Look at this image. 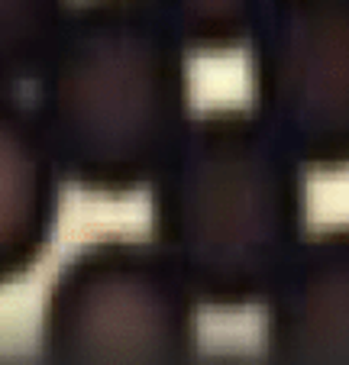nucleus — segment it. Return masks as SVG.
<instances>
[{
    "label": "nucleus",
    "mask_w": 349,
    "mask_h": 365,
    "mask_svg": "<svg viewBox=\"0 0 349 365\" xmlns=\"http://www.w3.org/2000/svg\"><path fill=\"white\" fill-rule=\"evenodd\" d=\"M265 307V365H349V230L308 236Z\"/></svg>",
    "instance_id": "obj_5"
},
{
    "label": "nucleus",
    "mask_w": 349,
    "mask_h": 365,
    "mask_svg": "<svg viewBox=\"0 0 349 365\" xmlns=\"http://www.w3.org/2000/svg\"><path fill=\"white\" fill-rule=\"evenodd\" d=\"M152 14L185 42L191 56H226L246 48L272 0H146Z\"/></svg>",
    "instance_id": "obj_7"
},
{
    "label": "nucleus",
    "mask_w": 349,
    "mask_h": 365,
    "mask_svg": "<svg viewBox=\"0 0 349 365\" xmlns=\"http://www.w3.org/2000/svg\"><path fill=\"white\" fill-rule=\"evenodd\" d=\"M75 0H0V91L29 84Z\"/></svg>",
    "instance_id": "obj_8"
},
{
    "label": "nucleus",
    "mask_w": 349,
    "mask_h": 365,
    "mask_svg": "<svg viewBox=\"0 0 349 365\" xmlns=\"http://www.w3.org/2000/svg\"><path fill=\"white\" fill-rule=\"evenodd\" d=\"M191 52L146 0H75L33 84V113L65 185L149 191L185 136Z\"/></svg>",
    "instance_id": "obj_1"
},
{
    "label": "nucleus",
    "mask_w": 349,
    "mask_h": 365,
    "mask_svg": "<svg viewBox=\"0 0 349 365\" xmlns=\"http://www.w3.org/2000/svg\"><path fill=\"white\" fill-rule=\"evenodd\" d=\"M0 365H46L39 356H33V359H7V362H0Z\"/></svg>",
    "instance_id": "obj_10"
},
{
    "label": "nucleus",
    "mask_w": 349,
    "mask_h": 365,
    "mask_svg": "<svg viewBox=\"0 0 349 365\" xmlns=\"http://www.w3.org/2000/svg\"><path fill=\"white\" fill-rule=\"evenodd\" d=\"M198 310L152 240L103 236L55 272L39 314L46 365H188Z\"/></svg>",
    "instance_id": "obj_3"
},
{
    "label": "nucleus",
    "mask_w": 349,
    "mask_h": 365,
    "mask_svg": "<svg viewBox=\"0 0 349 365\" xmlns=\"http://www.w3.org/2000/svg\"><path fill=\"white\" fill-rule=\"evenodd\" d=\"M149 230L201 307H262L308 240L304 165L249 107L201 110L149 185Z\"/></svg>",
    "instance_id": "obj_2"
},
{
    "label": "nucleus",
    "mask_w": 349,
    "mask_h": 365,
    "mask_svg": "<svg viewBox=\"0 0 349 365\" xmlns=\"http://www.w3.org/2000/svg\"><path fill=\"white\" fill-rule=\"evenodd\" d=\"M188 365H265V362L259 356L249 359V356H201L198 352Z\"/></svg>",
    "instance_id": "obj_9"
},
{
    "label": "nucleus",
    "mask_w": 349,
    "mask_h": 365,
    "mask_svg": "<svg viewBox=\"0 0 349 365\" xmlns=\"http://www.w3.org/2000/svg\"><path fill=\"white\" fill-rule=\"evenodd\" d=\"M246 56L262 126L304 172L349 168V0H272Z\"/></svg>",
    "instance_id": "obj_4"
},
{
    "label": "nucleus",
    "mask_w": 349,
    "mask_h": 365,
    "mask_svg": "<svg viewBox=\"0 0 349 365\" xmlns=\"http://www.w3.org/2000/svg\"><path fill=\"white\" fill-rule=\"evenodd\" d=\"M62 185L33 103L20 91H0V288L26 278L49 252Z\"/></svg>",
    "instance_id": "obj_6"
}]
</instances>
